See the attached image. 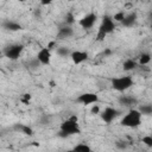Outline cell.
Here are the masks:
<instances>
[{
	"mask_svg": "<svg viewBox=\"0 0 152 152\" xmlns=\"http://www.w3.org/2000/svg\"><path fill=\"white\" fill-rule=\"evenodd\" d=\"M75 134H81V128H80V125L77 122V118L70 116L69 119L64 120L61 124V129H59L58 137L66 138V137L75 135Z\"/></svg>",
	"mask_w": 152,
	"mask_h": 152,
	"instance_id": "1",
	"label": "cell"
},
{
	"mask_svg": "<svg viewBox=\"0 0 152 152\" xmlns=\"http://www.w3.org/2000/svg\"><path fill=\"white\" fill-rule=\"evenodd\" d=\"M114 30H115V21L113 20V17H109L107 14L103 15L102 20H101V24L99 26L97 33H96V40L102 42L106 38V36L112 33Z\"/></svg>",
	"mask_w": 152,
	"mask_h": 152,
	"instance_id": "2",
	"label": "cell"
},
{
	"mask_svg": "<svg viewBox=\"0 0 152 152\" xmlns=\"http://www.w3.org/2000/svg\"><path fill=\"white\" fill-rule=\"evenodd\" d=\"M141 113L139 112V109H129L128 113L121 119L120 124L124 127H128V128H135L141 124Z\"/></svg>",
	"mask_w": 152,
	"mask_h": 152,
	"instance_id": "3",
	"label": "cell"
},
{
	"mask_svg": "<svg viewBox=\"0 0 152 152\" xmlns=\"http://www.w3.org/2000/svg\"><path fill=\"white\" fill-rule=\"evenodd\" d=\"M134 84V81L131 76H120L112 80V88L116 91H125Z\"/></svg>",
	"mask_w": 152,
	"mask_h": 152,
	"instance_id": "4",
	"label": "cell"
},
{
	"mask_svg": "<svg viewBox=\"0 0 152 152\" xmlns=\"http://www.w3.org/2000/svg\"><path fill=\"white\" fill-rule=\"evenodd\" d=\"M23 50H24L23 44H11L4 49V55L11 61H17L20 57Z\"/></svg>",
	"mask_w": 152,
	"mask_h": 152,
	"instance_id": "5",
	"label": "cell"
},
{
	"mask_svg": "<svg viewBox=\"0 0 152 152\" xmlns=\"http://www.w3.org/2000/svg\"><path fill=\"white\" fill-rule=\"evenodd\" d=\"M96 20H97V15H96V13L90 12V13L86 14L84 17H82V18L80 19L78 24H80V26H81L82 28L87 30V28H91V27L94 26V24L96 23Z\"/></svg>",
	"mask_w": 152,
	"mask_h": 152,
	"instance_id": "6",
	"label": "cell"
},
{
	"mask_svg": "<svg viewBox=\"0 0 152 152\" xmlns=\"http://www.w3.org/2000/svg\"><path fill=\"white\" fill-rule=\"evenodd\" d=\"M76 101L83 106H88V104H93L96 103L99 101V96L95 93H83L81 95H78V97L76 99Z\"/></svg>",
	"mask_w": 152,
	"mask_h": 152,
	"instance_id": "7",
	"label": "cell"
},
{
	"mask_svg": "<svg viewBox=\"0 0 152 152\" xmlns=\"http://www.w3.org/2000/svg\"><path fill=\"white\" fill-rule=\"evenodd\" d=\"M119 115V110L113 108V107H107L103 109V112L101 113V119L102 121H104L106 124H110L116 116Z\"/></svg>",
	"mask_w": 152,
	"mask_h": 152,
	"instance_id": "8",
	"label": "cell"
},
{
	"mask_svg": "<svg viewBox=\"0 0 152 152\" xmlns=\"http://www.w3.org/2000/svg\"><path fill=\"white\" fill-rule=\"evenodd\" d=\"M36 57L38 58V61L40 62V64H43V65H49L50 62H51V50H50L48 46H46V48H42V49L38 51V53H37Z\"/></svg>",
	"mask_w": 152,
	"mask_h": 152,
	"instance_id": "9",
	"label": "cell"
},
{
	"mask_svg": "<svg viewBox=\"0 0 152 152\" xmlns=\"http://www.w3.org/2000/svg\"><path fill=\"white\" fill-rule=\"evenodd\" d=\"M70 57H71V61H72L74 64H81V63H83V62H86L88 59V52L87 51L76 50V51L71 52Z\"/></svg>",
	"mask_w": 152,
	"mask_h": 152,
	"instance_id": "10",
	"label": "cell"
},
{
	"mask_svg": "<svg viewBox=\"0 0 152 152\" xmlns=\"http://www.w3.org/2000/svg\"><path fill=\"white\" fill-rule=\"evenodd\" d=\"M72 34H74L72 27H71V26H68V25H64V26H61V27L58 28L57 38H59V39H68V38H70Z\"/></svg>",
	"mask_w": 152,
	"mask_h": 152,
	"instance_id": "11",
	"label": "cell"
},
{
	"mask_svg": "<svg viewBox=\"0 0 152 152\" xmlns=\"http://www.w3.org/2000/svg\"><path fill=\"white\" fill-rule=\"evenodd\" d=\"M137 19H138L137 13L135 12H131V13H128V14L125 15V18H124V20H122L121 24L125 27H131V26H133L137 23Z\"/></svg>",
	"mask_w": 152,
	"mask_h": 152,
	"instance_id": "12",
	"label": "cell"
},
{
	"mask_svg": "<svg viewBox=\"0 0 152 152\" xmlns=\"http://www.w3.org/2000/svg\"><path fill=\"white\" fill-rule=\"evenodd\" d=\"M2 27L7 31H19L21 30V25L17 21H13V20H10V19H6L2 21Z\"/></svg>",
	"mask_w": 152,
	"mask_h": 152,
	"instance_id": "13",
	"label": "cell"
},
{
	"mask_svg": "<svg viewBox=\"0 0 152 152\" xmlns=\"http://www.w3.org/2000/svg\"><path fill=\"white\" fill-rule=\"evenodd\" d=\"M13 128H14L15 131H18V132L25 134V135H28V137H32V135H33V129H32L30 126H27V125H24V124H15V125L13 126Z\"/></svg>",
	"mask_w": 152,
	"mask_h": 152,
	"instance_id": "14",
	"label": "cell"
},
{
	"mask_svg": "<svg viewBox=\"0 0 152 152\" xmlns=\"http://www.w3.org/2000/svg\"><path fill=\"white\" fill-rule=\"evenodd\" d=\"M119 103L121 106H125V107H131L133 104L137 103V100L133 97V96H128V95H122L119 97Z\"/></svg>",
	"mask_w": 152,
	"mask_h": 152,
	"instance_id": "15",
	"label": "cell"
},
{
	"mask_svg": "<svg viewBox=\"0 0 152 152\" xmlns=\"http://www.w3.org/2000/svg\"><path fill=\"white\" fill-rule=\"evenodd\" d=\"M137 65H138V63H137L134 59L128 58V59H126V61L124 62L122 69H124L125 71H132V70H134V69L137 68Z\"/></svg>",
	"mask_w": 152,
	"mask_h": 152,
	"instance_id": "16",
	"label": "cell"
},
{
	"mask_svg": "<svg viewBox=\"0 0 152 152\" xmlns=\"http://www.w3.org/2000/svg\"><path fill=\"white\" fill-rule=\"evenodd\" d=\"M139 112L141 113V115H152V104L150 103L141 104L139 107Z\"/></svg>",
	"mask_w": 152,
	"mask_h": 152,
	"instance_id": "17",
	"label": "cell"
},
{
	"mask_svg": "<svg viewBox=\"0 0 152 152\" xmlns=\"http://www.w3.org/2000/svg\"><path fill=\"white\" fill-rule=\"evenodd\" d=\"M72 150H74V152H91L90 146L87 145V144H83V142L77 144Z\"/></svg>",
	"mask_w": 152,
	"mask_h": 152,
	"instance_id": "18",
	"label": "cell"
},
{
	"mask_svg": "<svg viewBox=\"0 0 152 152\" xmlns=\"http://www.w3.org/2000/svg\"><path fill=\"white\" fill-rule=\"evenodd\" d=\"M151 55L150 53H147V52H144V53H141L140 55V57H139V64L140 65H146V64H148L150 62H151Z\"/></svg>",
	"mask_w": 152,
	"mask_h": 152,
	"instance_id": "19",
	"label": "cell"
},
{
	"mask_svg": "<svg viewBox=\"0 0 152 152\" xmlns=\"http://www.w3.org/2000/svg\"><path fill=\"white\" fill-rule=\"evenodd\" d=\"M56 51H57V55L61 56V57H66V56L71 55L69 48H66V46H59V48H57Z\"/></svg>",
	"mask_w": 152,
	"mask_h": 152,
	"instance_id": "20",
	"label": "cell"
},
{
	"mask_svg": "<svg viewBox=\"0 0 152 152\" xmlns=\"http://www.w3.org/2000/svg\"><path fill=\"white\" fill-rule=\"evenodd\" d=\"M39 65H40V62L38 61V58H37V57H36V58L30 59V61H28V63H27V68H30V69H32V70L38 69V68H39Z\"/></svg>",
	"mask_w": 152,
	"mask_h": 152,
	"instance_id": "21",
	"label": "cell"
},
{
	"mask_svg": "<svg viewBox=\"0 0 152 152\" xmlns=\"http://www.w3.org/2000/svg\"><path fill=\"white\" fill-rule=\"evenodd\" d=\"M125 15H126V13H125L124 11H119L118 13H115V14H114L113 20H114V21H118V23H122V20H124V18H125Z\"/></svg>",
	"mask_w": 152,
	"mask_h": 152,
	"instance_id": "22",
	"label": "cell"
},
{
	"mask_svg": "<svg viewBox=\"0 0 152 152\" xmlns=\"http://www.w3.org/2000/svg\"><path fill=\"white\" fill-rule=\"evenodd\" d=\"M64 19H65V20H64V21H65V25H68V26H70V24H72V23L75 21V20H74V19H75V18H74V14H72L71 12H68Z\"/></svg>",
	"mask_w": 152,
	"mask_h": 152,
	"instance_id": "23",
	"label": "cell"
},
{
	"mask_svg": "<svg viewBox=\"0 0 152 152\" xmlns=\"http://www.w3.org/2000/svg\"><path fill=\"white\" fill-rule=\"evenodd\" d=\"M141 141H142L147 147H152V137H151V135H145Z\"/></svg>",
	"mask_w": 152,
	"mask_h": 152,
	"instance_id": "24",
	"label": "cell"
},
{
	"mask_svg": "<svg viewBox=\"0 0 152 152\" xmlns=\"http://www.w3.org/2000/svg\"><path fill=\"white\" fill-rule=\"evenodd\" d=\"M115 146H116L118 148H120V150H124V148L127 147V144H126V141H124V140H118V141L115 142Z\"/></svg>",
	"mask_w": 152,
	"mask_h": 152,
	"instance_id": "25",
	"label": "cell"
},
{
	"mask_svg": "<svg viewBox=\"0 0 152 152\" xmlns=\"http://www.w3.org/2000/svg\"><path fill=\"white\" fill-rule=\"evenodd\" d=\"M30 99H31V95L30 94H23L21 97H20V101L24 102V103H28Z\"/></svg>",
	"mask_w": 152,
	"mask_h": 152,
	"instance_id": "26",
	"label": "cell"
},
{
	"mask_svg": "<svg viewBox=\"0 0 152 152\" xmlns=\"http://www.w3.org/2000/svg\"><path fill=\"white\" fill-rule=\"evenodd\" d=\"M90 113H91V114H99V113H100V107H99V104H93V107H91V109H90Z\"/></svg>",
	"mask_w": 152,
	"mask_h": 152,
	"instance_id": "27",
	"label": "cell"
},
{
	"mask_svg": "<svg viewBox=\"0 0 152 152\" xmlns=\"http://www.w3.org/2000/svg\"><path fill=\"white\" fill-rule=\"evenodd\" d=\"M42 4L43 5H49V4H51V1H42Z\"/></svg>",
	"mask_w": 152,
	"mask_h": 152,
	"instance_id": "28",
	"label": "cell"
},
{
	"mask_svg": "<svg viewBox=\"0 0 152 152\" xmlns=\"http://www.w3.org/2000/svg\"><path fill=\"white\" fill-rule=\"evenodd\" d=\"M62 152H74V150H66V151H62Z\"/></svg>",
	"mask_w": 152,
	"mask_h": 152,
	"instance_id": "29",
	"label": "cell"
},
{
	"mask_svg": "<svg viewBox=\"0 0 152 152\" xmlns=\"http://www.w3.org/2000/svg\"><path fill=\"white\" fill-rule=\"evenodd\" d=\"M151 137H152V134H151Z\"/></svg>",
	"mask_w": 152,
	"mask_h": 152,
	"instance_id": "30",
	"label": "cell"
}]
</instances>
